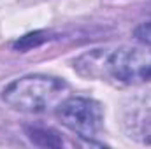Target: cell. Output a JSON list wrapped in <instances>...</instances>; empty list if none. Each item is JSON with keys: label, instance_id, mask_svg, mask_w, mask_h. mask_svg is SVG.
<instances>
[{"label": "cell", "instance_id": "5", "mask_svg": "<svg viewBox=\"0 0 151 149\" xmlns=\"http://www.w3.org/2000/svg\"><path fill=\"white\" fill-rule=\"evenodd\" d=\"M134 35H135L137 40H141V42H144V44L151 46V21L139 25V27L134 30Z\"/></svg>", "mask_w": 151, "mask_h": 149}, {"label": "cell", "instance_id": "3", "mask_svg": "<svg viewBox=\"0 0 151 149\" xmlns=\"http://www.w3.org/2000/svg\"><path fill=\"white\" fill-rule=\"evenodd\" d=\"M56 116L70 132L90 140L97 137L104 121L102 105L84 97H67L56 107Z\"/></svg>", "mask_w": 151, "mask_h": 149}, {"label": "cell", "instance_id": "1", "mask_svg": "<svg viewBox=\"0 0 151 149\" xmlns=\"http://www.w3.org/2000/svg\"><path fill=\"white\" fill-rule=\"evenodd\" d=\"M74 69L84 77L121 84L148 82L151 81V46L93 49L76 60Z\"/></svg>", "mask_w": 151, "mask_h": 149}, {"label": "cell", "instance_id": "4", "mask_svg": "<svg viewBox=\"0 0 151 149\" xmlns=\"http://www.w3.org/2000/svg\"><path fill=\"white\" fill-rule=\"evenodd\" d=\"M27 133H28V139L42 148H60L63 142L62 139L58 137L56 132L53 130H46V128H27Z\"/></svg>", "mask_w": 151, "mask_h": 149}, {"label": "cell", "instance_id": "2", "mask_svg": "<svg viewBox=\"0 0 151 149\" xmlns=\"http://www.w3.org/2000/svg\"><path fill=\"white\" fill-rule=\"evenodd\" d=\"M69 97V84L58 77L32 74L14 79L2 91L7 105L21 112H46L56 109Z\"/></svg>", "mask_w": 151, "mask_h": 149}]
</instances>
